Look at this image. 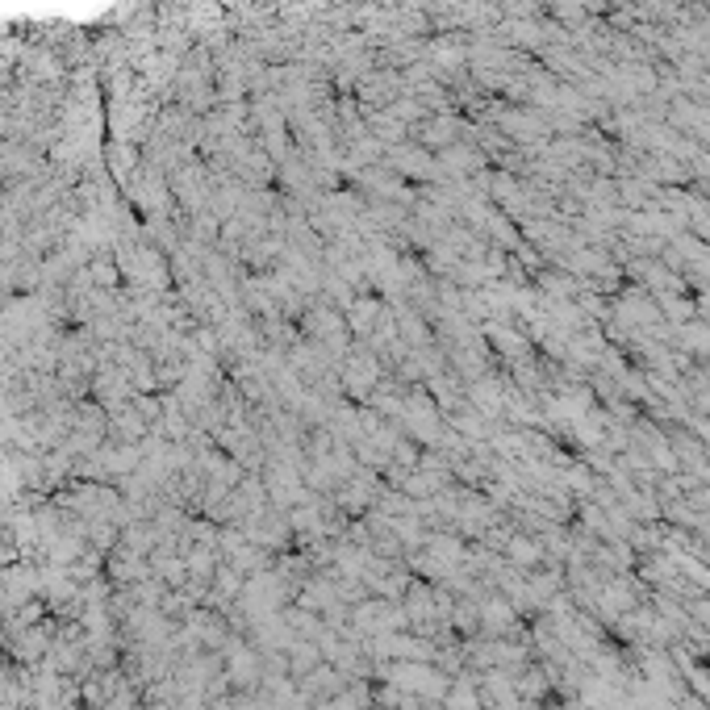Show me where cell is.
Here are the masks:
<instances>
[{
	"mask_svg": "<svg viewBox=\"0 0 710 710\" xmlns=\"http://www.w3.org/2000/svg\"><path fill=\"white\" fill-rule=\"evenodd\" d=\"M393 681H397V685H406L410 694H426V698H439V694L447 690V681H443L435 669H422L418 660H414V665L393 669Z\"/></svg>",
	"mask_w": 710,
	"mask_h": 710,
	"instance_id": "6da1fadb",
	"label": "cell"
},
{
	"mask_svg": "<svg viewBox=\"0 0 710 710\" xmlns=\"http://www.w3.org/2000/svg\"><path fill=\"white\" fill-rule=\"evenodd\" d=\"M481 619H485V627H493V631H510L518 619H514V606L506 602V598H489V602H481Z\"/></svg>",
	"mask_w": 710,
	"mask_h": 710,
	"instance_id": "7a4b0ae2",
	"label": "cell"
},
{
	"mask_svg": "<svg viewBox=\"0 0 710 710\" xmlns=\"http://www.w3.org/2000/svg\"><path fill=\"white\" fill-rule=\"evenodd\" d=\"M506 552H510V564H518V568H535L539 556H543L539 543H535V539H523V535H514Z\"/></svg>",
	"mask_w": 710,
	"mask_h": 710,
	"instance_id": "3957f363",
	"label": "cell"
},
{
	"mask_svg": "<svg viewBox=\"0 0 710 710\" xmlns=\"http://www.w3.org/2000/svg\"><path fill=\"white\" fill-rule=\"evenodd\" d=\"M698 527H702V535L710 539V514H702V518H698Z\"/></svg>",
	"mask_w": 710,
	"mask_h": 710,
	"instance_id": "277c9868",
	"label": "cell"
}]
</instances>
